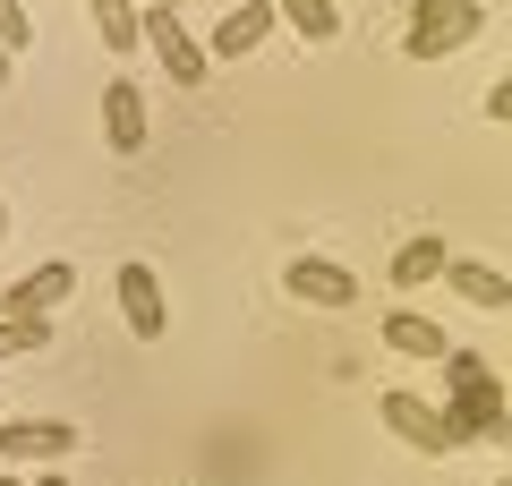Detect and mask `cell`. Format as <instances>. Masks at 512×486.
<instances>
[{
  "mask_svg": "<svg viewBox=\"0 0 512 486\" xmlns=\"http://www.w3.org/2000/svg\"><path fill=\"white\" fill-rule=\"evenodd\" d=\"M487 120H495V128H512V77H495V94H487Z\"/></svg>",
  "mask_w": 512,
  "mask_h": 486,
  "instance_id": "cell-18",
  "label": "cell"
},
{
  "mask_svg": "<svg viewBox=\"0 0 512 486\" xmlns=\"http://www.w3.org/2000/svg\"><path fill=\"white\" fill-rule=\"evenodd\" d=\"M444 282H453L470 307H487V316H495V307H512V282H504L495 265H478V256H453V265H444Z\"/></svg>",
  "mask_w": 512,
  "mask_h": 486,
  "instance_id": "cell-13",
  "label": "cell"
},
{
  "mask_svg": "<svg viewBox=\"0 0 512 486\" xmlns=\"http://www.w3.org/2000/svg\"><path fill=\"white\" fill-rule=\"evenodd\" d=\"M0 43H9V52H26V43H35V18H26L18 0H0Z\"/></svg>",
  "mask_w": 512,
  "mask_h": 486,
  "instance_id": "cell-17",
  "label": "cell"
},
{
  "mask_svg": "<svg viewBox=\"0 0 512 486\" xmlns=\"http://www.w3.org/2000/svg\"><path fill=\"white\" fill-rule=\"evenodd\" d=\"M0 239H9V205H0Z\"/></svg>",
  "mask_w": 512,
  "mask_h": 486,
  "instance_id": "cell-25",
  "label": "cell"
},
{
  "mask_svg": "<svg viewBox=\"0 0 512 486\" xmlns=\"http://www.w3.org/2000/svg\"><path fill=\"white\" fill-rule=\"evenodd\" d=\"M495 444H512V418H504V427H495Z\"/></svg>",
  "mask_w": 512,
  "mask_h": 486,
  "instance_id": "cell-23",
  "label": "cell"
},
{
  "mask_svg": "<svg viewBox=\"0 0 512 486\" xmlns=\"http://www.w3.org/2000/svg\"><path fill=\"white\" fill-rule=\"evenodd\" d=\"M376 410H384V427L402 435V444H419V452H453V418H444V410H427L419 393H384Z\"/></svg>",
  "mask_w": 512,
  "mask_h": 486,
  "instance_id": "cell-10",
  "label": "cell"
},
{
  "mask_svg": "<svg viewBox=\"0 0 512 486\" xmlns=\"http://www.w3.org/2000/svg\"><path fill=\"white\" fill-rule=\"evenodd\" d=\"M282 290H291L299 307H359V273L333 265V256H291V265H282Z\"/></svg>",
  "mask_w": 512,
  "mask_h": 486,
  "instance_id": "cell-3",
  "label": "cell"
},
{
  "mask_svg": "<svg viewBox=\"0 0 512 486\" xmlns=\"http://www.w3.org/2000/svg\"><path fill=\"white\" fill-rule=\"evenodd\" d=\"M120 316H128V333H137V342H163V333H171V307H163V282H154V265H146V256H128V265H120Z\"/></svg>",
  "mask_w": 512,
  "mask_h": 486,
  "instance_id": "cell-4",
  "label": "cell"
},
{
  "mask_svg": "<svg viewBox=\"0 0 512 486\" xmlns=\"http://www.w3.org/2000/svg\"><path fill=\"white\" fill-rule=\"evenodd\" d=\"M453 401H444V418H453V444H487L495 427L512 418V393L495 384V367L478 359V350H453Z\"/></svg>",
  "mask_w": 512,
  "mask_h": 486,
  "instance_id": "cell-1",
  "label": "cell"
},
{
  "mask_svg": "<svg viewBox=\"0 0 512 486\" xmlns=\"http://www.w3.org/2000/svg\"><path fill=\"white\" fill-rule=\"evenodd\" d=\"M146 43H154V60H163L171 86H205V77H214V52L180 26V9H146Z\"/></svg>",
  "mask_w": 512,
  "mask_h": 486,
  "instance_id": "cell-2",
  "label": "cell"
},
{
  "mask_svg": "<svg viewBox=\"0 0 512 486\" xmlns=\"http://www.w3.org/2000/svg\"><path fill=\"white\" fill-rule=\"evenodd\" d=\"M0 486H26V478H18V469H9V478H0Z\"/></svg>",
  "mask_w": 512,
  "mask_h": 486,
  "instance_id": "cell-26",
  "label": "cell"
},
{
  "mask_svg": "<svg viewBox=\"0 0 512 486\" xmlns=\"http://www.w3.org/2000/svg\"><path fill=\"white\" fill-rule=\"evenodd\" d=\"M504 393H512V350H504Z\"/></svg>",
  "mask_w": 512,
  "mask_h": 486,
  "instance_id": "cell-24",
  "label": "cell"
},
{
  "mask_svg": "<svg viewBox=\"0 0 512 486\" xmlns=\"http://www.w3.org/2000/svg\"><path fill=\"white\" fill-rule=\"evenodd\" d=\"M103 137H111V154H146V145H154L137 77H111V86H103Z\"/></svg>",
  "mask_w": 512,
  "mask_h": 486,
  "instance_id": "cell-8",
  "label": "cell"
},
{
  "mask_svg": "<svg viewBox=\"0 0 512 486\" xmlns=\"http://www.w3.org/2000/svg\"><path fill=\"white\" fill-rule=\"evenodd\" d=\"M69 290H77V265H69V256H43V265L26 273V282H9L0 316H52V307L69 299Z\"/></svg>",
  "mask_w": 512,
  "mask_h": 486,
  "instance_id": "cell-9",
  "label": "cell"
},
{
  "mask_svg": "<svg viewBox=\"0 0 512 486\" xmlns=\"http://www.w3.org/2000/svg\"><path fill=\"white\" fill-rule=\"evenodd\" d=\"M146 9H188V0H146Z\"/></svg>",
  "mask_w": 512,
  "mask_h": 486,
  "instance_id": "cell-21",
  "label": "cell"
},
{
  "mask_svg": "<svg viewBox=\"0 0 512 486\" xmlns=\"http://www.w3.org/2000/svg\"><path fill=\"white\" fill-rule=\"evenodd\" d=\"M0 452L18 461H69L77 452V418H0Z\"/></svg>",
  "mask_w": 512,
  "mask_h": 486,
  "instance_id": "cell-7",
  "label": "cell"
},
{
  "mask_svg": "<svg viewBox=\"0 0 512 486\" xmlns=\"http://www.w3.org/2000/svg\"><path fill=\"white\" fill-rule=\"evenodd\" d=\"M444 265H453V248H444L436 231L402 239V248H393V290H427V282H444Z\"/></svg>",
  "mask_w": 512,
  "mask_h": 486,
  "instance_id": "cell-12",
  "label": "cell"
},
{
  "mask_svg": "<svg viewBox=\"0 0 512 486\" xmlns=\"http://www.w3.org/2000/svg\"><path fill=\"white\" fill-rule=\"evenodd\" d=\"M274 9H282L308 43H333V35H342V0H274Z\"/></svg>",
  "mask_w": 512,
  "mask_h": 486,
  "instance_id": "cell-15",
  "label": "cell"
},
{
  "mask_svg": "<svg viewBox=\"0 0 512 486\" xmlns=\"http://www.w3.org/2000/svg\"><path fill=\"white\" fill-rule=\"evenodd\" d=\"M0 418H9V410H0Z\"/></svg>",
  "mask_w": 512,
  "mask_h": 486,
  "instance_id": "cell-28",
  "label": "cell"
},
{
  "mask_svg": "<svg viewBox=\"0 0 512 486\" xmlns=\"http://www.w3.org/2000/svg\"><path fill=\"white\" fill-rule=\"evenodd\" d=\"M274 26H282V9H274V0H231V9L214 18V35H205V52H214V69H222V60H248L256 43L274 35Z\"/></svg>",
  "mask_w": 512,
  "mask_h": 486,
  "instance_id": "cell-5",
  "label": "cell"
},
{
  "mask_svg": "<svg viewBox=\"0 0 512 486\" xmlns=\"http://www.w3.org/2000/svg\"><path fill=\"white\" fill-rule=\"evenodd\" d=\"M86 9H94V35L111 52H137L146 43V0H86Z\"/></svg>",
  "mask_w": 512,
  "mask_h": 486,
  "instance_id": "cell-14",
  "label": "cell"
},
{
  "mask_svg": "<svg viewBox=\"0 0 512 486\" xmlns=\"http://www.w3.org/2000/svg\"><path fill=\"white\" fill-rule=\"evenodd\" d=\"M26 486H69V478H60V469H43V478H26Z\"/></svg>",
  "mask_w": 512,
  "mask_h": 486,
  "instance_id": "cell-19",
  "label": "cell"
},
{
  "mask_svg": "<svg viewBox=\"0 0 512 486\" xmlns=\"http://www.w3.org/2000/svg\"><path fill=\"white\" fill-rule=\"evenodd\" d=\"M18 350H52V316H0V359Z\"/></svg>",
  "mask_w": 512,
  "mask_h": 486,
  "instance_id": "cell-16",
  "label": "cell"
},
{
  "mask_svg": "<svg viewBox=\"0 0 512 486\" xmlns=\"http://www.w3.org/2000/svg\"><path fill=\"white\" fill-rule=\"evenodd\" d=\"M384 350H402V359H453L444 324L419 316V307H393V316H384Z\"/></svg>",
  "mask_w": 512,
  "mask_h": 486,
  "instance_id": "cell-11",
  "label": "cell"
},
{
  "mask_svg": "<svg viewBox=\"0 0 512 486\" xmlns=\"http://www.w3.org/2000/svg\"><path fill=\"white\" fill-rule=\"evenodd\" d=\"M9 60H18V52H9V43H0V77H9Z\"/></svg>",
  "mask_w": 512,
  "mask_h": 486,
  "instance_id": "cell-22",
  "label": "cell"
},
{
  "mask_svg": "<svg viewBox=\"0 0 512 486\" xmlns=\"http://www.w3.org/2000/svg\"><path fill=\"white\" fill-rule=\"evenodd\" d=\"M495 486H512V478H495Z\"/></svg>",
  "mask_w": 512,
  "mask_h": 486,
  "instance_id": "cell-27",
  "label": "cell"
},
{
  "mask_svg": "<svg viewBox=\"0 0 512 486\" xmlns=\"http://www.w3.org/2000/svg\"><path fill=\"white\" fill-rule=\"evenodd\" d=\"M487 26V9H470V0H453V9H427V18H410V35H402V52L410 60H444V52H461V43Z\"/></svg>",
  "mask_w": 512,
  "mask_h": 486,
  "instance_id": "cell-6",
  "label": "cell"
},
{
  "mask_svg": "<svg viewBox=\"0 0 512 486\" xmlns=\"http://www.w3.org/2000/svg\"><path fill=\"white\" fill-rule=\"evenodd\" d=\"M410 9H419V18H427V9H453V0H410Z\"/></svg>",
  "mask_w": 512,
  "mask_h": 486,
  "instance_id": "cell-20",
  "label": "cell"
}]
</instances>
